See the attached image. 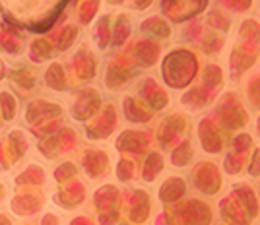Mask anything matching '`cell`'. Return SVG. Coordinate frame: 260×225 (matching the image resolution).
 Wrapping results in <instances>:
<instances>
[{"label": "cell", "instance_id": "1", "mask_svg": "<svg viewBox=\"0 0 260 225\" xmlns=\"http://www.w3.org/2000/svg\"><path fill=\"white\" fill-rule=\"evenodd\" d=\"M183 72V80L188 84L190 80H194L196 70H198V60L192 53L184 51V49H179V51H173L171 54H167L165 62H163V76L171 74V72Z\"/></svg>", "mask_w": 260, "mask_h": 225}, {"label": "cell", "instance_id": "2", "mask_svg": "<svg viewBox=\"0 0 260 225\" xmlns=\"http://www.w3.org/2000/svg\"><path fill=\"white\" fill-rule=\"evenodd\" d=\"M217 115L221 117V122H225L229 128H237V126H245L247 124V113L243 111L241 103L235 99L233 93H228L221 99Z\"/></svg>", "mask_w": 260, "mask_h": 225}, {"label": "cell", "instance_id": "3", "mask_svg": "<svg viewBox=\"0 0 260 225\" xmlns=\"http://www.w3.org/2000/svg\"><path fill=\"white\" fill-rule=\"evenodd\" d=\"M99 105H101V99H99L98 91L87 87L84 89L80 95H78L76 103H74V109H72V115L78 118V120H87L89 117H93L99 111Z\"/></svg>", "mask_w": 260, "mask_h": 225}, {"label": "cell", "instance_id": "4", "mask_svg": "<svg viewBox=\"0 0 260 225\" xmlns=\"http://www.w3.org/2000/svg\"><path fill=\"white\" fill-rule=\"evenodd\" d=\"M58 115H62V109L58 107V105L39 99V101H35V103L29 105L25 118H27L29 124H37V122H45L47 118L51 117H58Z\"/></svg>", "mask_w": 260, "mask_h": 225}, {"label": "cell", "instance_id": "5", "mask_svg": "<svg viewBox=\"0 0 260 225\" xmlns=\"http://www.w3.org/2000/svg\"><path fill=\"white\" fill-rule=\"evenodd\" d=\"M115 124H117V113H115V109L111 107V105H107V107L103 109L101 118H99L98 122L93 126H87V134H89L91 140L107 138L109 132L115 128Z\"/></svg>", "mask_w": 260, "mask_h": 225}, {"label": "cell", "instance_id": "6", "mask_svg": "<svg viewBox=\"0 0 260 225\" xmlns=\"http://www.w3.org/2000/svg\"><path fill=\"white\" fill-rule=\"evenodd\" d=\"M142 97H144V101L148 103V105H152V109H163L167 107V103H169V97L167 93L159 89V86L153 82L152 78H148L144 84H142V89H140Z\"/></svg>", "mask_w": 260, "mask_h": 225}, {"label": "cell", "instance_id": "7", "mask_svg": "<svg viewBox=\"0 0 260 225\" xmlns=\"http://www.w3.org/2000/svg\"><path fill=\"white\" fill-rule=\"evenodd\" d=\"M184 126H186V117L184 115H171V117H167L161 122V126H159V142H161L163 146H167L169 140L173 138V136L183 132Z\"/></svg>", "mask_w": 260, "mask_h": 225}, {"label": "cell", "instance_id": "8", "mask_svg": "<svg viewBox=\"0 0 260 225\" xmlns=\"http://www.w3.org/2000/svg\"><path fill=\"white\" fill-rule=\"evenodd\" d=\"M84 167L89 177H99L109 169V157L105 151L101 150H91L86 153L84 157Z\"/></svg>", "mask_w": 260, "mask_h": 225}, {"label": "cell", "instance_id": "9", "mask_svg": "<svg viewBox=\"0 0 260 225\" xmlns=\"http://www.w3.org/2000/svg\"><path fill=\"white\" fill-rule=\"evenodd\" d=\"M144 146H148V136L144 132H132V130H124L117 140V148L120 151H134L140 153Z\"/></svg>", "mask_w": 260, "mask_h": 225}, {"label": "cell", "instance_id": "10", "mask_svg": "<svg viewBox=\"0 0 260 225\" xmlns=\"http://www.w3.org/2000/svg\"><path fill=\"white\" fill-rule=\"evenodd\" d=\"M200 140H202V146L204 150H208L210 153H217L221 150V138L217 136V130L214 126L212 120L204 118L200 122Z\"/></svg>", "mask_w": 260, "mask_h": 225}, {"label": "cell", "instance_id": "11", "mask_svg": "<svg viewBox=\"0 0 260 225\" xmlns=\"http://www.w3.org/2000/svg\"><path fill=\"white\" fill-rule=\"evenodd\" d=\"M124 115L130 122H148L152 120V111L146 109V105L138 101L136 97H126L124 99Z\"/></svg>", "mask_w": 260, "mask_h": 225}, {"label": "cell", "instance_id": "12", "mask_svg": "<svg viewBox=\"0 0 260 225\" xmlns=\"http://www.w3.org/2000/svg\"><path fill=\"white\" fill-rule=\"evenodd\" d=\"M132 78V70L122 66L120 62H111L107 66V76H105V84L111 89H119L120 86H124Z\"/></svg>", "mask_w": 260, "mask_h": 225}, {"label": "cell", "instance_id": "13", "mask_svg": "<svg viewBox=\"0 0 260 225\" xmlns=\"http://www.w3.org/2000/svg\"><path fill=\"white\" fill-rule=\"evenodd\" d=\"M74 68L80 80H91L95 76V56L87 51H80L74 56Z\"/></svg>", "mask_w": 260, "mask_h": 225}, {"label": "cell", "instance_id": "14", "mask_svg": "<svg viewBox=\"0 0 260 225\" xmlns=\"http://www.w3.org/2000/svg\"><path fill=\"white\" fill-rule=\"evenodd\" d=\"M186 192V186H184V181L181 177H169L165 184L159 188V198L163 202H175L179 200L181 196H184Z\"/></svg>", "mask_w": 260, "mask_h": 225}, {"label": "cell", "instance_id": "15", "mask_svg": "<svg viewBox=\"0 0 260 225\" xmlns=\"http://www.w3.org/2000/svg\"><path fill=\"white\" fill-rule=\"evenodd\" d=\"M12 208L20 215H33L41 208V196L39 194H35V196H31V194H20V196L14 198Z\"/></svg>", "mask_w": 260, "mask_h": 225}, {"label": "cell", "instance_id": "16", "mask_svg": "<svg viewBox=\"0 0 260 225\" xmlns=\"http://www.w3.org/2000/svg\"><path fill=\"white\" fill-rule=\"evenodd\" d=\"M136 58L142 66H153L159 56V45L153 41H138L136 45Z\"/></svg>", "mask_w": 260, "mask_h": 225}, {"label": "cell", "instance_id": "17", "mask_svg": "<svg viewBox=\"0 0 260 225\" xmlns=\"http://www.w3.org/2000/svg\"><path fill=\"white\" fill-rule=\"evenodd\" d=\"M216 95V93H212V91H208L206 87H196V89H190V91H186L183 95V103L186 107H192V109H202L206 107L208 103L212 101V97Z\"/></svg>", "mask_w": 260, "mask_h": 225}, {"label": "cell", "instance_id": "18", "mask_svg": "<svg viewBox=\"0 0 260 225\" xmlns=\"http://www.w3.org/2000/svg\"><path fill=\"white\" fill-rule=\"evenodd\" d=\"M45 84L54 89V91H62L66 87V74H64V68L58 65V62H53L49 66L47 74H45Z\"/></svg>", "mask_w": 260, "mask_h": 225}, {"label": "cell", "instance_id": "19", "mask_svg": "<svg viewBox=\"0 0 260 225\" xmlns=\"http://www.w3.org/2000/svg\"><path fill=\"white\" fill-rule=\"evenodd\" d=\"M130 35V18L128 16H117L115 20V27L111 29V45L120 47Z\"/></svg>", "mask_w": 260, "mask_h": 225}, {"label": "cell", "instance_id": "20", "mask_svg": "<svg viewBox=\"0 0 260 225\" xmlns=\"http://www.w3.org/2000/svg\"><path fill=\"white\" fill-rule=\"evenodd\" d=\"M142 31L148 33V35H153V37L167 39L171 35V27H169L167 22H163L161 18H150V20L142 22Z\"/></svg>", "mask_w": 260, "mask_h": 225}, {"label": "cell", "instance_id": "21", "mask_svg": "<svg viewBox=\"0 0 260 225\" xmlns=\"http://www.w3.org/2000/svg\"><path fill=\"white\" fill-rule=\"evenodd\" d=\"M148 212H150V196L142 190H136V200H134V208H132L130 217L134 221H144L148 217Z\"/></svg>", "mask_w": 260, "mask_h": 225}, {"label": "cell", "instance_id": "22", "mask_svg": "<svg viewBox=\"0 0 260 225\" xmlns=\"http://www.w3.org/2000/svg\"><path fill=\"white\" fill-rule=\"evenodd\" d=\"M190 159H192V146H190L188 140H184L171 153V163L177 167H186L190 163Z\"/></svg>", "mask_w": 260, "mask_h": 225}, {"label": "cell", "instance_id": "23", "mask_svg": "<svg viewBox=\"0 0 260 225\" xmlns=\"http://www.w3.org/2000/svg\"><path fill=\"white\" fill-rule=\"evenodd\" d=\"M223 84V74L219 70V66L216 65H208L206 70H204V86H208V89L212 93H216L217 89Z\"/></svg>", "mask_w": 260, "mask_h": 225}, {"label": "cell", "instance_id": "24", "mask_svg": "<svg viewBox=\"0 0 260 225\" xmlns=\"http://www.w3.org/2000/svg\"><path fill=\"white\" fill-rule=\"evenodd\" d=\"M163 171V157L159 153H150L148 159H146V165H144V179L146 181H153L159 173Z\"/></svg>", "mask_w": 260, "mask_h": 225}, {"label": "cell", "instance_id": "25", "mask_svg": "<svg viewBox=\"0 0 260 225\" xmlns=\"http://www.w3.org/2000/svg\"><path fill=\"white\" fill-rule=\"evenodd\" d=\"M43 181H45V171L39 165H31L29 169H25V171L16 179L18 184H41Z\"/></svg>", "mask_w": 260, "mask_h": 225}, {"label": "cell", "instance_id": "26", "mask_svg": "<svg viewBox=\"0 0 260 225\" xmlns=\"http://www.w3.org/2000/svg\"><path fill=\"white\" fill-rule=\"evenodd\" d=\"M51 53H53V45L49 43L47 39H37V41H33L31 51H29V54H31V58L35 62H43L45 58L51 56Z\"/></svg>", "mask_w": 260, "mask_h": 225}, {"label": "cell", "instance_id": "27", "mask_svg": "<svg viewBox=\"0 0 260 225\" xmlns=\"http://www.w3.org/2000/svg\"><path fill=\"white\" fill-rule=\"evenodd\" d=\"M111 16H103L98 22V27H95V39H98L99 49H105L109 43H111Z\"/></svg>", "mask_w": 260, "mask_h": 225}, {"label": "cell", "instance_id": "28", "mask_svg": "<svg viewBox=\"0 0 260 225\" xmlns=\"http://www.w3.org/2000/svg\"><path fill=\"white\" fill-rule=\"evenodd\" d=\"M0 109H2L4 120H12V118L16 117V111H18L16 97H12L8 91H2V93H0Z\"/></svg>", "mask_w": 260, "mask_h": 225}, {"label": "cell", "instance_id": "29", "mask_svg": "<svg viewBox=\"0 0 260 225\" xmlns=\"http://www.w3.org/2000/svg\"><path fill=\"white\" fill-rule=\"evenodd\" d=\"M12 82L22 89H31L35 86V76L25 68H18V70L12 72Z\"/></svg>", "mask_w": 260, "mask_h": 225}, {"label": "cell", "instance_id": "30", "mask_svg": "<svg viewBox=\"0 0 260 225\" xmlns=\"http://www.w3.org/2000/svg\"><path fill=\"white\" fill-rule=\"evenodd\" d=\"M8 142H10L12 151H14V159L18 161L23 155V153H25L27 142H25V138H23V134L20 132V130H18V132H12L10 138H8Z\"/></svg>", "mask_w": 260, "mask_h": 225}, {"label": "cell", "instance_id": "31", "mask_svg": "<svg viewBox=\"0 0 260 225\" xmlns=\"http://www.w3.org/2000/svg\"><path fill=\"white\" fill-rule=\"evenodd\" d=\"M78 35V27L74 25H66L62 33L58 35V51H66V49H70L72 43H74V39H76Z\"/></svg>", "mask_w": 260, "mask_h": 225}, {"label": "cell", "instance_id": "32", "mask_svg": "<svg viewBox=\"0 0 260 225\" xmlns=\"http://www.w3.org/2000/svg\"><path fill=\"white\" fill-rule=\"evenodd\" d=\"M208 23L216 29V31H223L228 33L229 31V18L228 16H223L221 12H210V16H208Z\"/></svg>", "mask_w": 260, "mask_h": 225}, {"label": "cell", "instance_id": "33", "mask_svg": "<svg viewBox=\"0 0 260 225\" xmlns=\"http://www.w3.org/2000/svg\"><path fill=\"white\" fill-rule=\"evenodd\" d=\"M76 173H78V167L74 163H62V165L54 171V179L58 182H66V181H70V179H74Z\"/></svg>", "mask_w": 260, "mask_h": 225}, {"label": "cell", "instance_id": "34", "mask_svg": "<svg viewBox=\"0 0 260 225\" xmlns=\"http://www.w3.org/2000/svg\"><path fill=\"white\" fill-rule=\"evenodd\" d=\"M98 6H99V0H84V4L80 6V20L84 23L91 22L93 14L98 10Z\"/></svg>", "mask_w": 260, "mask_h": 225}, {"label": "cell", "instance_id": "35", "mask_svg": "<svg viewBox=\"0 0 260 225\" xmlns=\"http://www.w3.org/2000/svg\"><path fill=\"white\" fill-rule=\"evenodd\" d=\"M221 47H223V39L217 37L216 33H208V37L204 39V43H202V49L206 53H217Z\"/></svg>", "mask_w": 260, "mask_h": 225}, {"label": "cell", "instance_id": "36", "mask_svg": "<svg viewBox=\"0 0 260 225\" xmlns=\"http://www.w3.org/2000/svg\"><path fill=\"white\" fill-rule=\"evenodd\" d=\"M249 99L254 109H260V76L252 78L249 84Z\"/></svg>", "mask_w": 260, "mask_h": 225}, {"label": "cell", "instance_id": "37", "mask_svg": "<svg viewBox=\"0 0 260 225\" xmlns=\"http://www.w3.org/2000/svg\"><path fill=\"white\" fill-rule=\"evenodd\" d=\"M132 175H134V165H132V161L128 159H120L119 161V167H117V177H119L120 181H130L132 179Z\"/></svg>", "mask_w": 260, "mask_h": 225}, {"label": "cell", "instance_id": "38", "mask_svg": "<svg viewBox=\"0 0 260 225\" xmlns=\"http://www.w3.org/2000/svg\"><path fill=\"white\" fill-rule=\"evenodd\" d=\"M0 47L6 49L8 53H18V51L22 49L20 41H16V39H12V37H2V39H0Z\"/></svg>", "mask_w": 260, "mask_h": 225}, {"label": "cell", "instance_id": "39", "mask_svg": "<svg viewBox=\"0 0 260 225\" xmlns=\"http://www.w3.org/2000/svg\"><path fill=\"white\" fill-rule=\"evenodd\" d=\"M249 173L252 177H258L260 175V148L254 150V155H252V159H250V169Z\"/></svg>", "mask_w": 260, "mask_h": 225}, {"label": "cell", "instance_id": "40", "mask_svg": "<svg viewBox=\"0 0 260 225\" xmlns=\"http://www.w3.org/2000/svg\"><path fill=\"white\" fill-rule=\"evenodd\" d=\"M150 4H152V0H134V2H132V6H134V8H138V10L148 8Z\"/></svg>", "mask_w": 260, "mask_h": 225}, {"label": "cell", "instance_id": "41", "mask_svg": "<svg viewBox=\"0 0 260 225\" xmlns=\"http://www.w3.org/2000/svg\"><path fill=\"white\" fill-rule=\"evenodd\" d=\"M43 225H58V219H56V215L47 214L43 217Z\"/></svg>", "mask_w": 260, "mask_h": 225}, {"label": "cell", "instance_id": "42", "mask_svg": "<svg viewBox=\"0 0 260 225\" xmlns=\"http://www.w3.org/2000/svg\"><path fill=\"white\" fill-rule=\"evenodd\" d=\"M0 225H12L10 219L6 217V215H0Z\"/></svg>", "mask_w": 260, "mask_h": 225}, {"label": "cell", "instance_id": "43", "mask_svg": "<svg viewBox=\"0 0 260 225\" xmlns=\"http://www.w3.org/2000/svg\"><path fill=\"white\" fill-rule=\"evenodd\" d=\"M2 78H4V62L0 60V80H2Z\"/></svg>", "mask_w": 260, "mask_h": 225}, {"label": "cell", "instance_id": "44", "mask_svg": "<svg viewBox=\"0 0 260 225\" xmlns=\"http://www.w3.org/2000/svg\"><path fill=\"white\" fill-rule=\"evenodd\" d=\"M111 4H120V2H124V0H109Z\"/></svg>", "mask_w": 260, "mask_h": 225}, {"label": "cell", "instance_id": "45", "mask_svg": "<svg viewBox=\"0 0 260 225\" xmlns=\"http://www.w3.org/2000/svg\"><path fill=\"white\" fill-rule=\"evenodd\" d=\"M258 132H260V118H258Z\"/></svg>", "mask_w": 260, "mask_h": 225}]
</instances>
